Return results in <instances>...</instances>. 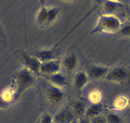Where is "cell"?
<instances>
[{
    "instance_id": "cell-16",
    "label": "cell",
    "mask_w": 130,
    "mask_h": 123,
    "mask_svg": "<svg viewBox=\"0 0 130 123\" xmlns=\"http://www.w3.org/2000/svg\"><path fill=\"white\" fill-rule=\"evenodd\" d=\"M87 107V105L85 103L84 101L78 100V101H76L73 104L72 110H73V112L75 113L76 115L82 116V115H84L85 114Z\"/></svg>"
},
{
    "instance_id": "cell-21",
    "label": "cell",
    "mask_w": 130,
    "mask_h": 123,
    "mask_svg": "<svg viewBox=\"0 0 130 123\" xmlns=\"http://www.w3.org/2000/svg\"><path fill=\"white\" fill-rule=\"evenodd\" d=\"M39 123H54L53 117L48 114H44L40 119Z\"/></svg>"
},
{
    "instance_id": "cell-24",
    "label": "cell",
    "mask_w": 130,
    "mask_h": 123,
    "mask_svg": "<svg viewBox=\"0 0 130 123\" xmlns=\"http://www.w3.org/2000/svg\"><path fill=\"white\" fill-rule=\"evenodd\" d=\"M78 123H91V122L89 118L86 117L80 120L79 121H78Z\"/></svg>"
},
{
    "instance_id": "cell-28",
    "label": "cell",
    "mask_w": 130,
    "mask_h": 123,
    "mask_svg": "<svg viewBox=\"0 0 130 123\" xmlns=\"http://www.w3.org/2000/svg\"><path fill=\"white\" fill-rule=\"evenodd\" d=\"M128 105L129 106V107H130V100H129V101H128Z\"/></svg>"
},
{
    "instance_id": "cell-14",
    "label": "cell",
    "mask_w": 130,
    "mask_h": 123,
    "mask_svg": "<svg viewBox=\"0 0 130 123\" xmlns=\"http://www.w3.org/2000/svg\"><path fill=\"white\" fill-rule=\"evenodd\" d=\"M35 56L40 60L42 62L50 61L52 60L57 59V52L54 50H43L36 51L34 54H32Z\"/></svg>"
},
{
    "instance_id": "cell-22",
    "label": "cell",
    "mask_w": 130,
    "mask_h": 123,
    "mask_svg": "<svg viewBox=\"0 0 130 123\" xmlns=\"http://www.w3.org/2000/svg\"><path fill=\"white\" fill-rule=\"evenodd\" d=\"M90 120H91V123H107L106 122L105 118L101 116V115H98V116L91 118Z\"/></svg>"
},
{
    "instance_id": "cell-3",
    "label": "cell",
    "mask_w": 130,
    "mask_h": 123,
    "mask_svg": "<svg viewBox=\"0 0 130 123\" xmlns=\"http://www.w3.org/2000/svg\"><path fill=\"white\" fill-rule=\"evenodd\" d=\"M59 10L56 7H42L37 13L36 20L40 26H48L54 22L59 16Z\"/></svg>"
},
{
    "instance_id": "cell-23",
    "label": "cell",
    "mask_w": 130,
    "mask_h": 123,
    "mask_svg": "<svg viewBox=\"0 0 130 123\" xmlns=\"http://www.w3.org/2000/svg\"><path fill=\"white\" fill-rule=\"evenodd\" d=\"M8 104V101L6 99L0 97V108H5Z\"/></svg>"
},
{
    "instance_id": "cell-9",
    "label": "cell",
    "mask_w": 130,
    "mask_h": 123,
    "mask_svg": "<svg viewBox=\"0 0 130 123\" xmlns=\"http://www.w3.org/2000/svg\"><path fill=\"white\" fill-rule=\"evenodd\" d=\"M102 9L104 12V14L114 15L117 16V14L119 12L124 11V7L123 5L117 2L103 0L102 2Z\"/></svg>"
},
{
    "instance_id": "cell-19",
    "label": "cell",
    "mask_w": 130,
    "mask_h": 123,
    "mask_svg": "<svg viewBox=\"0 0 130 123\" xmlns=\"http://www.w3.org/2000/svg\"><path fill=\"white\" fill-rule=\"evenodd\" d=\"M119 33L124 37H130V22L122 24L119 31Z\"/></svg>"
},
{
    "instance_id": "cell-15",
    "label": "cell",
    "mask_w": 130,
    "mask_h": 123,
    "mask_svg": "<svg viewBox=\"0 0 130 123\" xmlns=\"http://www.w3.org/2000/svg\"><path fill=\"white\" fill-rule=\"evenodd\" d=\"M103 111V105L100 102L94 103L87 106L84 115L87 118H92L94 117L100 115Z\"/></svg>"
},
{
    "instance_id": "cell-2",
    "label": "cell",
    "mask_w": 130,
    "mask_h": 123,
    "mask_svg": "<svg viewBox=\"0 0 130 123\" xmlns=\"http://www.w3.org/2000/svg\"><path fill=\"white\" fill-rule=\"evenodd\" d=\"M36 75L24 67L17 72L14 78L15 98L19 97L27 89L34 85L36 81Z\"/></svg>"
},
{
    "instance_id": "cell-6",
    "label": "cell",
    "mask_w": 130,
    "mask_h": 123,
    "mask_svg": "<svg viewBox=\"0 0 130 123\" xmlns=\"http://www.w3.org/2000/svg\"><path fill=\"white\" fill-rule=\"evenodd\" d=\"M47 96L51 103L57 105L61 103L64 98V92L62 88L51 83L47 89Z\"/></svg>"
},
{
    "instance_id": "cell-8",
    "label": "cell",
    "mask_w": 130,
    "mask_h": 123,
    "mask_svg": "<svg viewBox=\"0 0 130 123\" xmlns=\"http://www.w3.org/2000/svg\"><path fill=\"white\" fill-rule=\"evenodd\" d=\"M61 69H62L61 61L57 59L50 60V61L42 62L40 67V74H43L48 76L60 72Z\"/></svg>"
},
{
    "instance_id": "cell-27",
    "label": "cell",
    "mask_w": 130,
    "mask_h": 123,
    "mask_svg": "<svg viewBox=\"0 0 130 123\" xmlns=\"http://www.w3.org/2000/svg\"><path fill=\"white\" fill-rule=\"evenodd\" d=\"M63 1H64V2H72V1H73V0H63Z\"/></svg>"
},
{
    "instance_id": "cell-5",
    "label": "cell",
    "mask_w": 130,
    "mask_h": 123,
    "mask_svg": "<svg viewBox=\"0 0 130 123\" xmlns=\"http://www.w3.org/2000/svg\"><path fill=\"white\" fill-rule=\"evenodd\" d=\"M22 63L24 67L27 68L35 75H39L40 74V67L42 61L38 60L34 55L24 53L22 55Z\"/></svg>"
},
{
    "instance_id": "cell-4",
    "label": "cell",
    "mask_w": 130,
    "mask_h": 123,
    "mask_svg": "<svg viewBox=\"0 0 130 123\" xmlns=\"http://www.w3.org/2000/svg\"><path fill=\"white\" fill-rule=\"evenodd\" d=\"M128 77V71L122 66H116L109 68L108 72L105 77L107 81L113 83H121L126 81Z\"/></svg>"
},
{
    "instance_id": "cell-1",
    "label": "cell",
    "mask_w": 130,
    "mask_h": 123,
    "mask_svg": "<svg viewBox=\"0 0 130 123\" xmlns=\"http://www.w3.org/2000/svg\"><path fill=\"white\" fill-rule=\"evenodd\" d=\"M122 25V21L117 16L102 14L99 17L96 26L91 31V33H114L119 32Z\"/></svg>"
},
{
    "instance_id": "cell-17",
    "label": "cell",
    "mask_w": 130,
    "mask_h": 123,
    "mask_svg": "<svg viewBox=\"0 0 130 123\" xmlns=\"http://www.w3.org/2000/svg\"><path fill=\"white\" fill-rule=\"evenodd\" d=\"M105 119L107 123H124L122 118L116 113H109Z\"/></svg>"
},
{
    "instance_id": "cell-26",
    "label": "cell",
    "mask_w": 130,
    "mask_h": 123,
    "mask_svg": "<svg viewBox=\"0 0 130 123\" xmlns=\"http://www.w3.org/2000/svg\"><path fill=\"white\" fill-rule=\"evenodd\" d=\"M127 17H128V20L129 22H130V10L129 11L128 14H127Z\"/></svg>"
},
{
    "instance_id": "cell-11",
    "label": "cell",
    "mask_w": 130,
    "mask_h": 123,
    "mask_svg": "<svg viewBox=\"0 0 130 123\" xmlns=\"http://www.w3.org/2000/svg\"><path fill=\"white\" fill-rule=\"evenodd\" d=\"M78 66V59L74 54L67 55L61 61V67L67 72L72 73Z\"/></svg>"
},
{
    "instance_id": "cell-29",
    "label": "cell",
    "mask_w": 130,
    "mask_h": 123,
    "mask_svg": "<svg viewBox=\"0 0 130 123\" xmlns=\"http://www.w3.org/2000/svg\"><path fill=\"white\" fill-rule=\"evenodd\" d=\"M110 1H112V2H117V0H110Z\"/></svg>"
},
{
    "instance_id": "cell-10",
    "label": "cell",
    "mask_w": 130,
    "mask_h": 123,
    "mask_svg": "<svg viewBox=\"0 0 130 123\" xmlns=\"http://www.w3.org/2000/svg\"><path fill=\"white\" fill-rule=\"evenodd\" d=\"M109 67L100 65H92L90 66L87 71L89 78L92 80H98L105 77L108 72Z\"/></svg>"
},
{
    "instance_id": "cell-13",
    "label": "cell",
    "mask_w": 130,
    "mask_h": 123,
    "mask_svg": "<svg viewBox=\"0 0 130 123\" xmlns=\"http://www.w3.org/2000/svg\"><path fill=\"white\" fill-rule=\"evenodd\" d=\"M48 80L51 84L60 88L64 87L68 84L67 78L61 72L48 75Z\"/></svg>"
},
{
    "instance_id": "cell-12",
    "label": "cell",
    "mask_w": 130,
    "mask_h": 123,
    "mask_svg": "<svg viewBox=\"0 0 130 123\" xmlns=\"http://www.w3.org/2000/svg\"><path fill=\"white\" fill-rule=\"evenodd\" d=\"M89 80V77L87 72L85 71H79L77 72L73 77V85L77 90H82Z\"/></svg>"
},
{
    "instance_id": "cell-7",
    "label": "cell",
    "mask_w": 130,
    "mask_h": 123,
    "mask_svg": "<svg viewBox=\"0 0 130 123\" xmlns=\"http://www.w3.org/2000/svg\"><path fill=\"white\" fill-rule=\"evenodd\" d=\"M75 116L72 109L66 107L56 113L53 118L54 123H71L75 120Z\"/></svg>"
},
{
    "instance_id": "cell-18",
    "label": "cell",
    "mask_w": 130,
    "mask_h": 123,
    "mask_svg": "<svg viewBox=\"0 0 130 123\" xmlns=\"http://www.w3.org/2000/svg\"><path fill=\"white\" fill-rule=\"evenodd\" d=\"M128 101L129 100H127L126 97L121 96L118 97L113 104V107L116 109L124 108L126 105H128Z\"/></svg>"
},
{
    "instance_id": "cell-25",
    "label": "cell",
    "mask_w": 130,
    "mask_h": 123,
    "mask_svg": "<svg viewBox=\"0 0 130 123\" xmlns=\"http://www.w3.org/2000/svg\"><path fill=\"white\" fill-rule=\"evenodd\" d=\"M46 1H47V0H39L40 3L41 4V6H42V7H44Z\"/></svg>"
},
{
    "instance_id": "cell-20",
    "label": "cell",
    "mask_w": 130,
    "mask_h": 123,
    "mask_svg": "<svg viewBox=\"0 0 130 123\" xmlns=\"http://www.w3.org/2000/svg\"><path fill=\"white\" fill-rule=\"evenodd\" d=\"M101 97H102V96H101L100 92L95 90V91L91 92V93L89 94V99L90 101L92 102V103H94L100 102Z\"/></svg>"
}]
</instances>
